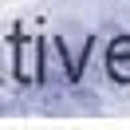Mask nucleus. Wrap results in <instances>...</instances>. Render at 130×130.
<instances>
[{
  "label": "nucleus",
  "instance_id": "obj_1",
  "mask_svg": "<svg viewBox=\"0 0 130 130\" xmlns=\"http://www.w3.org/2000/svg\"><path fill=\"white\" fill-rule=\"evenodd\" d=\"M106 71L114 83H130V36H118L106 51Z\"/></svg>",
  "mask_w": 130,
  "mask_h": 130
},
{
  "label": "nucleus",
  "instance_id": "obj_2",
  "mask_svg": "<svg viewBox=\"0 0 130 130\" xmlns=\"http://www.w3.org/2000/svg\"><path fill=\"white\" fill-rule=\"evenodd\" d=\"M24 110V103H16V99H4L0 95V118H4V114H20Z\"/></svg>",
  "mask_w": 130,
  "mask_h": 130
}]
</instances>
